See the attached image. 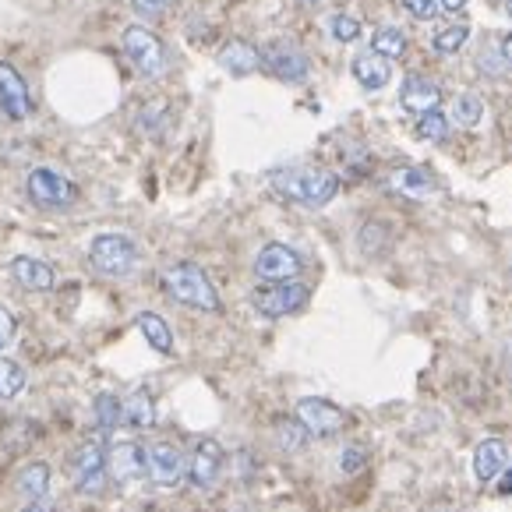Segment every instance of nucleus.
I'll use <instances>...</instances> for the list:
<instances>
[{"label": "nucleus", "instance_id": "f8f14e48", "mask_svg": "<svg viewBox=\"0 0 512 512\" xmlns=\"http://www.w3.org/2000/svg\"><path fill=\"white\" fill-rule=\"evenodd\" d=\"M301 269H304L301 255L294 248H287V244L272 241L255 255V276L262 283H290Z\"/></svg>", "mask_w": 512, "mask_h": 512}, {"label": "nucleus", "instance_id": "4be33fe9", "mask_svg": "<svg viewBox=\"0 0 512 512\" xmlns=\"http://www.w3.org/2000/svg\"><path fill=\"white\" fill-rule=\"evenodd\" d=\"M18 491H22L25 502H46V495H50V467L46 463H29L18 474Z\"/></svg>", "mask_w": 512, "mask_h": 512}, {"label": "nucleus", "instance_id": "6e6552de", "mask_svg": "<svg viewBox=\"0 0 512 512\" xmlns=\"http://www.w3.org/2000/svg\"><path fill=\"white\" fill-rule=\"evenodd\" d=\"M106 474H110V481L117 488H131L142 477H149V470H145V445L131 442V438L113 442L110 452H106Z\"/></svg>", "mask_w": 512, "mask_h": 512}, {"label": "nucleus", "instance_id": "6ab92c4d", "mask_svg": "<svg viewBox=\"0 0 512 512\" xmlns=\"http://www.w3.org/2000/svg\"><path fill=\"white\" fill-rule=\"evenodd\" d=\"M219 64H223L230 75L244 78V75H255V71L262 68V53H258L251 43H244V39H230V43L219 50Z\"/></svg>", "mask_w": 512, "mask_h": 512}, {"label": "nucleus", "instance_id": "39448f33", "mask_svg": "<svg viewBox=\"0 0 512 512\" xmlns=\"http://www.w3.org/2000/svg\"><path fill=\"white\" fill-rule=\"evenodd\" d=\"M311 290L304 287V283H297V279H290V283H262V287L251 294V301H255L258 315L265 318H287V315H297V311L308 304Z\"/></svg>", "mask_w": 512, "mask_h": 512}, {"label": "nucleus", "instance_id": "c9c22d12", "mask_svg": "<svg viewBox=\"0 0 512 512\" xmlns=\"http://www.w3.org/2000/svg\"><path fill=\"white\" fill-rule=\"evenodd\" d=\"M470 0H438V8L442 11H449V15H460L463 8H467Z\"/></svg>", "mask_w": 512, "mask_h": 512}, {"label": "nucleus", "instance_id": "0eeeda50", "mask_svg": "<svg viewBox=\"0 0 512 512\" xmlns=\"http://www.w3.org/2000/svg\"><path fill=\"white\" fill-rule=\"evenodd\" d=\"M145 470L156 488H177L188 474V456L174 442H149L145 445Z\"/></svg>", "mask_w": 512, "mask_h": 512}, {"label": "nucleus", "instance_id": "1a4fd4ad", "mask_svg": "<svg viewBox=\"0 0 512 512\" xmlns=\"http://www.w3.org/2000/svg\"><path fill=\"white\" fill-rule=\"evenodd\" d=\"M71 477H75L78 491L85 495H99L106 481V452L99 438H85L71 456Z\"/></svg>", "mask_w": 512, "mask_h": 512}, {"label": "nucleus", "instance_id": "37998d69", "mask_svg": "<svg viewBox=\"0 0 512 512\" xmlns=\"http://www.w3.org/2000/svg\"><path fill=\"white\" fill-rule=\"evenodd\" d=\"M509 378H512V361H509Z\"/></svg>", "mask_w": 512, "mask_h": 512}, {"label": "nucleus", "instance_id": "bb28decb", "mask_svg": "<svg viewBox=\"0 0 512 512\" xmlns=\"http://www.w3.org/2000/svg\"><path fill=\"white\" fill-rule=\"evenodd\" d=\"M25 392V371L15 361L0 357V400H15Z\"/></svg>", "mask_w": 512, "mask_h": 512}, {"label": "nucleus", "instance_id": "412c9836", "mask_svg": "<svg viewBox=\"0 0 512 512\" xmlns=\"http://www.w3.org/2000/svg\"><path fill=\"white\" fill-rule=\"evenodd\" d=\"M389 184L407 198H428L431 191H435V181L424 174L421 166H400V170H392Z\"/></svg>", "mask_w": 512, "mask_h": 512}, {"label": "nucleus", "instance_id": "7c9ffc66", "mask_svg": "<svg viewBox=\"0 0 512 512\" xmlns=\"http://www.w3.org/2000/svg\"><path fill=\"white\" fill-rule=\"evenodd\" d=\"M329 32L339 43H354V39L361 36V22H357L354 15H347V11H339V15L329 18Z\"/></svg>", "mask_w": 512, "mask_h": 512}, {"label": "nucleus", "instance_id": "58836bf2", "mask_svg": "<svg viewBox=\"0 0 512 512\" xmlns=\"http://www.w3.org/2000/svg\"><path fill=\"white\" fill-rule=\"evenodd\" d=\"M22 512H53V509H50V505H46V502H29Z\"/></svg>", "mask_w": 512, "mask_h": 512}, {"label": "nucleus", "instance_id": "c756f323", "mask_svg": "<svg viewBox=\"0 0 512 512\" xmlns=\"http://www.w3.org/2000/svg\"><path fill=\"white\" fill-rule=\"evenodd\" d=\"M467 39H470V25L463 22V25H449V29L435 32L431 46H435L438 53H456V50H463V46H467Z\"/></svg>", "mask_w": 512, "mask_h": 512}, {"label": "nucleus", "instance_id": "ea45409f", "mask_svg": "<svg viewBox=\"0 0 512 512\" xmlns=\"http://www.w3.org/2000/svg\"><path fill=\"white\" fill-rule=\"evenodd\" d=\"M509 491H512V470L505 474V481H502V495H509Z\"/></svg>", "mask_w": 512, "mask_h": 512}, {"label": "nucleus", "instance_id": "2f4dec72", "mask_svg": "<svg viewBox=\"0 0 512 512\" xmlns=\"http://www.w3.org/2000/svg\"><path fill=\"white\" fill-rule=\"evenodd\" d=\"M364 460H368V452H364L361 445H347V449L339 452V470H343V474H357V470L364 467Z\"/></svg>", "mask_w": 512, "mask_h": 512}, {"label": "nucleus", "instance_id": "473e14b6", "mask_svg": "<svg viewBox=\"0 0 512 512\" xmlns=\"http://www.w3.org/2000/svg\"><path fill=\"white\" fill-rule=\"evenodd\" d=\"M477 68H481L484 75L498 78V75H505V71H509V64L502 61V53H498V50H484L481 57H477Z\"/></svg>", "mask_w": 512, "mask_h": 512}, {"label": "nucleus", "instance_id": "a211bd4d", "mask_svg": "<svg viewBox=\"0 0 512 512\" xmlns=\"http://www.w3.org/2000/svg\"><path fill=\"white\" fill-rule=\"evenodd\" d=\"M350 71H354L357 85H361V89H368V92H378V89H385V85L392 82V61L378 57L375 50L357 53L354 64H350Z\"/></svg>", "mask_w": 512, "mask_h": 512}, {"label": "nucleus", "instance_id": "dca6fc26", "mask_svg": "<svg viewBox=\"0 0 512 512\" xmlns=\"http://www.w3.org/2000/svg\"><path fill=\"white\" fill-rule=\"evenodd\" d=\"M505 467H509V449H505L502 438H484L474 449V474L481 484L498 481L505 474Z\"/></svg>", "mask_w": 512, "mask_h": 512}, {"label": "nucleus", "instance_id": "7ed1b4c3", "mask_svg": "<svg viewBox=\"0 0 512 512\" xmlns=\"http://www.w3.org/2000/svg\"><path fill=\"white\" fill-rule=\"evenodd\" d=\"M89 265L99 276L124 279L142 265V251L128 234H99L89 244Z\"/></svg>", "mask_w": 512, "mask_h": 512}, {"label": "nucleus", "instance_id": "ddd939ff", "mask_svg": "<svg viewBox=\"0 0 512 512\" xmlns=\"http://www.w3.org/2000/svg\"><path fill=\"white\" fill-rule=\"evenodd\" d=\"M223 463H226V452L216 438H198L195 449L188 456V477L195 488L209 491L219 484V474H223Z\"/></svg>", "mask_w": 512, "mask_h": 512}, {"label": "nucleus", "instance_id": "a19ab883", "mask_svg": "<svg viewBox=\"0 0 512 512\" xmlns=\"http://www.w3.org/2000/svg\"><path fill=\"white\" fill-rule=\"evenodd\" d=\"M502 8H505V15L512 18V0H502Z\"/></svg>", "mask_w": 512, "mask_h": 512}, {"label": "nucleus", "instance_id": "c85d7f7f", "mask_svg": "<svg viewBox=\"0 0 512 512\" xmlns=\"http://www.w3.org/2000/svg\"><path fill=\"white\" fill-rule=\"evenodd\" d=\"M445 135H449V121H445V113L428 110V113L417 117V138H424V142H445Z\"/></svg>", "mask_w": 512, "mask_h": 512}, {"label": "nucleus", "instance_id": "72a5a7b5", "mask_svg": "<svg viewBox=\"0 0 512 512\" xmlns=\"http://www.w3.org/2000/svg\"><path fill=\"white\" fill-rule=\"evenodd\" d=\"M15 332H18V322H15V315H11L4 304H0V350H8L11 347V339H15Z\"/></svg>", "mask_w": 512, "mask_h": 512}, {"label": "nucleus", "instance_id": "2eb2a0df", "mask_svg": "<svg viewBox=\"0 0 512 512\" xmlns=\"http://www.w3.org/2000/svg\"><path fill=\"white\" fill-rule=\"evenodd\" d=\"M438 103H442V85L431 82V78L424 75H407L400 85V106L407 113H428V110H438Z\"/></svg>", "mask_w": 512, "mask_h": 512}, {"label": "nucleus", "instance_id": "20e7f679", "mask_svg": "<svg viewBox=\"0 0 512 512\" xmlns=\"http://www.w3.org/2000/svg\"><path fill=\"white\" fill-rule=\"evenodd\" d=\"M124 53H128V61L135 64L138 75L149 78V82H159L166 75V68H170V53H166L163 39L152 36L142 25H131L124 32Z\"/></svg>", "mask_w": 512, "mask_h": 512}, {"label": "nucleus", "instance_id": "9d476101", "mask_svg": "<svg viewBox=\"0 0 512 512\" xmlns=\"http://www.w3.org/2000/svg\"><path fill=\"white\" fill-rule=\"evenodd\" d=\"M262 68H269L279 82H304L308 71H311V64L294 39H272L262 53Z\"/></svg>", "mask_w": 512, "mask_h": 512}, {"label": "nucleus", "instance_id": "e433bc0d", "mask_svg": "<svg viewBox=\"0 0 512 512\" xmlns=\"http://www.w3.org/2000/svg\"><path fill=\"white\" fill-rule=\"evenodd\" d=\"M498 53H502V61L509 64V71H512V32H509V36H502V46H498Z\"/></svg>", "mask_w": 512, "mask_h": 512}, {"label": "nucleus", "instance_id": "4468645a", "mask_svg": "<svg viewBox=\"0 0 512 512\" xmlns=\"http://www.w3.org/2000/svg\"><path fill=\"white\" fill-rule=\"evenodd\" d=\"M0 110L8 113L11 121H25L32 110L29 85H25L22 71L8 61H0Z\"/></svg>", "mask_w": 512, "mask_h": 512}, {"label": "nucleus", "instance_id": "cd10ccee", "mask_svg": "<svg viewBox=\"0 0 512 512\" xmlns=\"http://www.w3.org/2000/svg\"><path fill=\"white\" fill-rule=\"evenodd\" d=\"M276 438L287 452H301L304 445H308V428H304L301 421H290V417H283V421H276Z\"/></svg>", "mask_w": 512, "mask_h": 512}, {"label": "nucleus", "instance_id": "f704fd0d", "mask_svg": "<svg viewBox=\"0 0 512 512\" xmlns=\"http://www.w3.org/2000/svg\"><path fill=\"white\" fill-rule=\"evenodd\" d=\"M400 4H403V8H407L414 18H421V22L435 18V11H438V0H400Z\"/></svg>", "mask_w": 512, "mask_h": 512}, {"label": "nucleus", "instance_id": "393cba45", "mask_svg": "<svg viewBox=\"0 0 512 512\" xmlns=\"http://www.w3.org/2000/svg\"><path fill=\"white\" fill-rule=\"evenodd\" d=\"M484 121V99L477 92H460L452 99V124L460 128H477Z\"/></svg>", "mask_w": 512, "mask_h": 512}, {"label": "nucleus", "instance_id": "a878e982", "mask_svg": "<svg viewBox=\"0 0 512 512\" xmlns=\"http://www.w3.org/2000/svg\"><path fill=\"white\" fill-rule=\"evenodd\" d=\"M407 36H403L400 29H378L375 36H371V50L378 53V57H385V61H400L403 53H407Z\"/></svg>", "mask_w": 512, "mask_h": 512}, {"label": "nucleus", "instance_id": "5701e85b", "mask_svg": "<svg viewBox=\"0 0 512 512\" xmlns=\"http://www.w3.org/2000/svg\"><path fill=\"white\" fill-rule=\"evenodd\" d=\"M124 424L128 428H152L156 424V403H152L149 389H135L124 400Z\"/></svg>", "mask_w": 512, "mask_h": 512}, {"label": "nucleus", "instance_id": "f257e3e1", "mask_svg": "<svg viewBox=\"0 0 512 512\" xmlns=\"http://www.w3.org/2000/svg\"><path fill=\"white\" fill-rule=\"evenodd\" d=\"M269 184L272 191L308 209H322L339 195V177L322 166H283V170H272Z\"/></svg>", "mask_w": 512, "mask_h": 512}, {"label": "nucleus", "instance_id": "79ce46f5", "mask_svg": "<svg viewBox=\"0 0 512 512\" xmlns=\"http://www.w3.org/2000/svg\"><path fill=\"white\" fill-rule=\"evenodd\" d=\"M304 4H322V0H304Z\"/></svg>", "mask_w": 512, "mask_h": 512}, {"label": "nucleus", "instance_id": "9b49d317", "mask_svg": "<svg viewBox=\"0 0 512 512\" xmlns=\"http://www.w3.org/2000/svg\"><path fill=\"white\" fill-rule=\"evenodd\" d=\"M297 421L308 428V435L315 438H329L336 435V431L347 428V414L336 407L332 400H322V396H304L301 403H297Z\"/></svg>", "mask_w": 512, "mask_h": 512}, {"label": "nucleus", "instance_id": "f03ea898", "mask_svg": "<svg viewBox=\"0 0 512 512\" xmlns=\"http://www.w3.org/2000/svg\"><path fill=\"white\" fill-rule=\"evenodd\" d=\"M159 279H163L166 294L174 297L177 304H184V308H195V311H219L223 308V304H219L216 287H212V279L205 276L195 262L170 265V269H163V276Z\"/></svg>", "mask_w": 512, "mask_h": 512}, {"label": "nucleus", "instance_id": "f3484780", "mask_svg": "<svg viewBox=\"0 0 512 512\" xmlns=\"http://www.w3.org/2000/svg\"><path fill=\"white\" fill-rule=\"evenodd\" d=\"M11 276H15V283H22L25 290H32V294H46V290H53V283H57L53 265L39 262V258H29V255H18L15 262H11Z\"/></svg>", "mask_w": 512, "mask_h": 512}, {"label": "nucleus", "instance_id": "aec40b11", "mask_svg": "<svg viewBox=\"0 0 512 512\" xmlns=\"http://www.w3.org/2000/svg\"><path fill=\"white\" fill-rule=\"evenodd\" d=\"M135 325L156 354H174V332H170V325H166L159 315H152V311H138Z\"/></svg>", "mask_w": 512, "mask_h": 512}, {"label": "nucleus", "instance_id": "b1692460", "mask_svg": "<svg viewBox=\"0 0 512 512\" xmlns=\"http://www.w3.org/2000/svg\"><path fill=\"white\" fill-rule=\"evenodd\" d=\"M92 414H96L99 431H117L124 424V400L113 392H99L96 403H92Z\"/></svg>", "mask_w": 512, "mask_h": 512}, {"label": "nucleus", "instance_id": "423d86ee", "mask_svg": "<svg viewBox=\"0 0 512 512\" xmlns=\"http://www.w3.org/2000/svg\"><path fill=\"white\" fill-rule=\"evenodd\" d=\"M25 191H29V198L39 209H68L78 198L75 184L61 170H50V166H36L29 174V181H25Z\"/></svg>", "mask_w": 512, "mask_h": 512}, {"label": "nucleus", "instance_id": "4c0bfd02", "mask_svg": "<svg viewBox=\"0 0 512 512\" xmlns=\"http://www.w3.org/2000/svg\"><path fill=\"white\" fill-rule=\"evenodd\" d=\"M138 4H142V8H149V11H163V8H170L174 0H138Z\"/></svg>", "mask_w": 512, "mask_h": 512}]
</instances>
